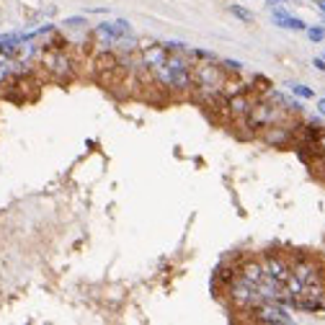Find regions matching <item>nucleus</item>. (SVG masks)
Here are the masks:
<instances>
[{"label": "nucleus", "mask_w": 325, "mask_h": 325, "mask_svg": "<svg viewBox=\"0 0 325 325\" xmlns=\"http://www.w3.org/2000/svg\"><path fill=\"white\" fill-rule=\"evenodd\" d=\"M39 65L44 67V72L57 80V83H67V80L75 78V67L78 62L70 54V49H41L39 52Z\"/></svg>", "instance_id": "obj_1"}, {"label": "nucleus", "mask_w": 325, "mask_h": 325, "mask_svg": "<svg viewBox=\"0 0 325 325\" xmlns=\"http://www.w3.org/2000/svg\"><path fill=\"white\" fill-rule=\"evenodd\" d=\"M250 320L253 323H266V325H289V323H294V318L289 315V307L279 305V302H261L258 307H253Z\"/></svg>", "instance_id": "obj_2"}, {"label": "nucleus", "mask_w": 325, "mask_h": 325, "mask_svg": "<svg viewBox=\"0 0 325 325\" xmlns=\"http://www.w3.org/2000/svg\"><path fill=\"white\" fill-rule=\"evenodd\" d=\"M294 132H297V124L294 122H284V124H271V126H264L258 134L261 140L271 147H289L294 142Z\"/></svg>", "instance_id": "obj_3"}, {"label": "nucleus", "mask_w": 325, "mask_h": 325, "mask_svg": "<svg viewBox=\"0 0 325 325\" xmlns=\"http://www.w3.org/2000/svg\"><path fill=\"white\" fill-rule=\"evenodd\" d=\"M258 261H261V268H264V274L271 276V279H276L279 284H284L286 279H289V274H292V264H289L286 258L276 256V253H264Z\"/></svg>", "instance_id": "obj_4"}, {"label": "nucleus", "mask_w": 325, "mask_h": 325, "mask_svg": "<svg viewBox=\"0 0 325 325\" xmlns=\"http://www.w3.org/2000/svg\"><path fill=\"white\" fill-rule=\"evenodd\" d=\"M292 276L297 282H302V286L323 282V268L315 264L312 258H294L292 261Z\"/></svg>", "instance_id": "obj_5"}, {"label": "nucleus", "mask_w": 325, "mask_h": 325, "mask_svg": "<svg viewBox=\"0 0 325 325\" xmlns=\"http://www.w3.org/2000/svg\"><path fill=\"white\" fill-rule=\"evenodd\" d=\"M62 26H65L67 31H83L88 26V18L85 16H67L65 21H62Z\"/></svg>", "instance_id": "obj_6"}, {"label": "nucleus", "mask_w": 325, "mask_h": 325, "mask_svg": "<svg viewBox=\"0 0 325 325\" xmlns=\"http://www.w3.org/2000/svg\"><path fill=\"white\" fill-rule=\"evenodd\" d=\"M289 90L297 96V98H305V101H310V98H315V88L310 85H302V83H289Z\"/></svg>", "instance_id": "obj_7"}, {"label": "nucleus", "mask_w": 325, "mask_h": 325, "mask_svg": "<svg viewBox=\"0 0 325 325\" xmlns=\"http://www.w3.org/2000/svg\"><path fill=\"white\" fill-rule=\"evenodd\" d=\"M220 65L227 75H243V72H245V65L238 62V60H220Z\"/></svg>", "instance_id": "obj_8"}, {"label": "nucleus", "mask_w": 325, "mask_h": 325, "mask_svg": "<svg viewBox=\"0 0 325 325\" xmlns=\"http://www.w3.org/2000/svg\"><path fill=\"white\" fill-rule=\"evenodd\" d=\"M230 13L238 18V21H243V23H253V13L248 11V8L238 5V3H232V5H230Z\"/></svg>", "instance_id": "obj_9"}, {"label": "nucleus", "mask_w": 325, "mask_h": 325, "mask_svg": "<svg viewBox=\"0 0 325 325\" xmlns=\"http://www.w3.org/2000/svg\"><path fill=\"white\" fill-rule=\"evenodd\" d=\"M284 29H292V31H307V23L302 21V18H297L289 13L286 16V21H284Z\"/></svg>", "instance_id": "obj_10"}, {"label": "nucleus", "mask_w": 325, "mask_h": 325, "mask_svg": "<svg viewBox=\"0 0 325 325\" xmlns=\"http://www.w3.org/2000/svg\"><path fill=\"white\" fill-rule=\"evenodd\" d=\"M307 36H310V41H323L325 39V29H320V26H312V29H307Z\"/></svg>", "instance_id": "obj_11"}, {"label": "nucleus", "mask_w": 325, "mask_h": 325, "mask_svg": "<svg viewBox=\"0 0 325 325\" xmlns=\"http://www.w3.org/2000/svg\"><path fill=\"white\" fill-rule=\"evenodd\" d=\"M312 67H318L320 72H325V60H323V57H315V60H312Z\"/></svg>", "instance_id": "obj_12"}, {"label": "nucleus", "mask_w": 325, "mask_h": 325, "mask_svg": "<svg viewBox=\"0 0 325 325\" xmlns=\"http://www.w3.org/2000/svg\"><path fill=\"white\" fill-rule=\"evenodd\" d=\"M318 114L325 119V98H320V101H318Z\"/></svg>", "instance_id": "obj_13"}, {"label": "nucleus", "mask_w": 325, "mask_h": 325, "mask_svg": "<svg viewBox=\"0 0 325 325\" xmlns=\"http://www.w3.org/2000/svg\"><path fill=\"white\" fill-rule=\"evenodd\" d=\"M276 3H289V0H268V5H276Z\"/></svg>", "instance_id": "obj_14"}, {"label": "nucleus", "mask_w": 325, "mask_h": 325, "mask_svg": "<svg viewBox=\"0 0 325 325\" xmlns=\"http://www.w3.org/2000/svg\"><path fill=\"white\" fill-rule=\"evenodd\" d=\"M315 3H318V0H315Z\"/></svg>", "instance_id": "obj_15"}, {"label": "nucleus", "mask_w": 325, "mask_h": 325, "mask_svg": "<svg viewBox=\"0 0 325 325\" xmlns=\"http://www.w3.org/2000/svg\"><path fill=\"white\" fill-rule=\"evenodd\" d=\"M323 60H325V57H323Z\"/></svg>", "instance_id": "obj_16"}, {"label": "nucleus", "mask_w": 325, "mask_h": 325, "mask_svg": "<svg viewBox=\"0 0 325 325\" xmlns=\"http://www.w3.org/2000/svg\"><path fill=\"white\" fill-rule=\"evenodd\" d=\"M323 152H325V150H323Z\"/></svg>", "instance_id": "obj_17"}]
</instances>
